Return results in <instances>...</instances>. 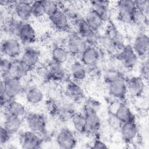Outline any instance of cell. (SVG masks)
I'll use <instances>...</instances> for the list:
<instances>
[{"label": "cell", "mask_w": 149, "mask_h": 149, "mask_svg": "<svg viewBox=\"0 0 149 149\" xmlns=\"http://www.w3.org/2000/svg\"><path fill=\"white\" fill-rule=\"evenodd\" d=\"M100 56L96 47L88 45L80 55V62L86 67H93L98 63Z\"/></svg>", "instance_id": "obj_12"}, {"label": "cell", "mask_w": 149, "mask_h": 149, "mask_svg": "<svg viewBox=\"0 0 149 149\" xmlns=\"http://www.w3.org/2000/svg\"><path fill=\"white\" fill-rule=\"evenodd\" d=\"M136 5L137 9L143 13H144L146 16L148 15V9H149V2L148 1H134Z\"/></svg>", "instance_id": "obj_37"}, {"label": "cell", "mask_w": 149, "mask_h": 149, "mask_svg": "<svg viewBox=\"0 0 149 149\" xmlns=\"http://www.w3.org/2000/svg\"><path fill=\"white\" fill-rule=\"evenodd\" d=\"M98 102L94 100H88L84 105V113L89 112H96V108L98 107Z\"/></svg>", "instance_id": "obj_43"}, {"label": "cell", "mask_w": 149, "mask_h": 149, "mask_svg": "<svg viewBox=\"0 0 149 149\" xmlns=\"http://www.w3.org/2000/svg\"><path fill=\"white\" fill-rule=\"evenodd\" d=\"M140 77L144 80L148 81V76H149V67H148V62L147 60H146L141 64L140 69Z\"/></svg>", "instance_id": "obj_39"}, {"label": "cell", "mask_w": 149, "mask_h": 149, "mask_svg": "<svg viewBox=\"0 0 149 149\" xmlns=\"http://www.w3.org/2000/svg\"><path fill=\"white\" fill-rule=\"evenodd\" d=\"M127 92L134 97L140 95L145 89V81L140 76H133L127 80Z\"/></svg>", "instance_id": "obj_18"}, {"label": "cell", "mask_w": 149, "mask_h": 149, "mask_svg": "<svg viewBox=\"0 0 149 149\" xmlns=\"http://www.w3.org/2000/svg\"><path fill=\"white\" fill-rule=\"evenodd\" d=\"M70 120L74 130L80 134L87 133V122L84 114L74 113Z\"/></svg>", "instance_id": "obj_28"}, {"label": "cell", "mask_w": 149, "mask_h": 149, "mask_svg": "<svg viewBox=\"0 0 149 149\" xmlns=\"http://www.w3.org/2000/svg\"><path fill=\"white\" fill-rule=\"evenodd\" d=\"M69 54L64 47L56 45L53 47L51 51L52 61L62 65L66 62L69 58Z\"/></svg>", "instance_id": "obj_27"}, {"label": "cell", "mask_w": 149, "mask_h": 149, "mask_svg": "<svg viewBox=\"0 0 149 149\" xmlns=\"http://www.w3.org/2000/svg\"><path fill=\"white\" fill-rule=\"evenodd\" d=\"M75 27L76 29V33L83 38L92 30L86 20L83 18H78L75 20Z\"/></svg>", "instance_id": "obj_33"}, {"label": "cell", "mask_w": 149, "mask_h": 149, "mask_svg": "<svg viewBox=\"0 0 149 149\" xmlns=\"http://www.w3.org/2000/svg\"><path fill=\"white\" fill-rule=\"evenodd\" d=\"M22 123V118L5 114L3 126L11 134L16 133L20 129Z\"/></svg>", "instance_id": "obj_26"}, {"label": "cell", "mask_w": 149, "mask_h": 149, "mask_svg": "<svg viewBox=\"0 0 149 149\" xmlns=\"http://www.w3.org/2000/svg\"><path fill=\"white\" fill-rule=\"evenodd\" d=\"M70 72L72 80L77 83L83 80L87 76L86 66L80 61H75L72 63Z\"/></svg>", "instance_id": "obj_22"}, {"label": "cell", "mask_w": 149, "mask_h": 149, "mask_svg": "<svg viewBox=\"0 0 149 149\" xmlns=\"http://www.w3.org/2000/svg\"><path fill=\"white\" fill-rule=\"evenodd\" d=\"M117 9L119 19L127 23H132L134 13L137 10L134 1L121 0L118 2Z\"/></svg>", "instance_id": "obj_3"}, {"label": "cell", "mask_w": 149, "mask_h": 149, "mask_svg": "<svg viewBox=\"0 0 149 149\" xmlns=\"http://www.w3.org/2000/svg\"><path fill=\"white\" fill-rule=\"evenodd\" d=\"M29 72V70L23 64L20 59L17 58L10 60L8 76L20 80Z\"/></svg>", "instance_id": "obj_16"}, {"label": "cell", "mask_w": 149, "mask_h": 149, "mask_svg": "<svg viewBox=\"0 0 149 149\" xmlns=\"http://www.w3.org/2000/svg\"><path fill=\"white\" fill-rule=\"evenodd\" d=\"M87 122V132L96 134L101 127V120L97 112L84 113Z\"/></svg>", "instance_id": "obj_21"}, {"label": "cell", "mask_w": 149, "mask_h": 149, "mask_svg": "<svg viewBox=\"0 0 149 149\" xmlns=\"http://www.w3.org/2000/svg\"><path fill=\"white\" fill-rule=\"evenodd\" d=\"M109 46L116 49L122 50L125 46L124 38L122 35L117 31H114L112 34L109 36Z\"/></svg>", "instance_id": "obj_32"}, {"label": "cell", "mask_w": 149, "mask_h": 149, "mask_svg": "<svg viewBox=\"0 0 149 149\" xmlns=\"http://www.w3.org/2000/svg\"><path fill=\"white\" fill-rule=\"evenodd\" d=\"M26 122L30 130L41 136L46 133V120L43 115L37 113H29L26 115Z\"/></svg>", "instance_id": "obj_4"}, {"label": "cell", "mask_w": 149, "mask_h": 149, "mask_svg": "<svg viewBox=\"0 0 149 149\" xmlns=\"http://www.w3.org/2000/svg\"><path fill=\"white\" fill-rule=\"evenodd\" d=\"M25 97L27 102L30 104L36 105L43 101L44 95L40 88L36 87H31L27 90Z\"/></svg>", "instance_id": "obj_29"}, {"label": "cell", "mask_w": 149, "mask_h": 149, "mask_svg": "<svg viewBox=\"0 0 149 149\" xmlns=\"http://www.w3.org/2000/svg\"><path fill=\"white\" fill-rule=\"evenodd\" d=\"M84 39L77 33L70 34L66 41V49L69 55L73 56H80L87 47Z\"/></svg>", "instance_id": "obj_5"}, {"label": "cell", "mask_w": 149, "mask_h": 149, "mask_svg": "<svg viewBox=\"0 0 149 149\" xmlns=\"http://www.w3.org/2000/svg\"><path fill=\"white\" fill-rule=\"evenodd\" d=\"M20 143L22 148L35 149L41 147L42 143V139L41 135L29 130L21 134Z\"/></svg>", "instance_id": "obj_6"}, {"label": "cell", "mask_w": 149, "mask_h": 149, "mask_svg": "<svg viewBox=\"0 0 149 149\" xmlns=\"http://www.w3.org/2000/svg\"><path fill=\"white\" fill-rule=\"evenodd\" d=\"M39 58L40 53L35 48L29 47L24 49L20 59L30 71L36 66Z\"/></svg>", "instance_id": "obj_15"}, {"label": "cell", "mask_w": 149, "mask_h": 149, "mask_svg": "<svg viewBox=\"0 0 149 149\" xmlns=\"http://www.w3.org/2000/svg\"><path fill=\"white\" fill-rule=\"evenodd\" d=\"M51 80L55 81H62L65 79L66 73L62 65L55 62H50L48 65Z\"/></svg>", "instance_id": "obj_24"}, {"label": "cell", "mask_w": 149, "mask_h": 149, "mask_svg": "<svg viewBox=\"0 0 149 149\" xmlns=\"http://www.w3.org/2000/svg\"><path fill=\"white\" fill-rule=\"evenodd\" d=\"M91 9L99 14L105 22L109 19L110 13L107 1H94L91 2Z\"/></svg>", "instance_id": "obj_30"}, {"label": "cell", "mask_w": 149, "mask_h": 149, "mask_svg": "<svg viewBox=\"0 0 149 149\" xmlns=\"http://www.w3.org/2000/svg\"><path fill=\"white\" fill-rule=\"evenodd\" d=\"M65 94L73 101H77L84 97V92L77 82L72 80L67 81L65 87Z\"/></svg>", "instance_id": "obj_19"}, {"label": "cell", "mask_w": 149, "mask_h": 149, "mask_svg": "<svg viewBox=\"0 0 149 149\" xmlns=\"http://www.w3.org/2000/svg\"><path fill=\"white\" fill-rule=\"evenodd\" d=\"M49 20L52 25L61 31H67L70 29V20L66 13L62 9L49 16Z\"/></svg>", "instance_id": "obj_13"}, {"label": "cell", "mask_w": 149, "mask_h": 149, "mask_svg": "<svg viewBox=\"0 0 149 149\" xmlns=\"http://www.w3.org/2000/svg\"><path fill=\"white\" fill-rule=\"evenodd\" d=\"M11 134L3 126L1 127L0 129V143L1 145L6 144L9 140Z\"/></svg>", "instance_id": "obj_42"}, {"label": "cell", "mask_w": 149, "mask_h": 149, "mask_svg": "<svg viewBox=\"0 0 149 149\" xmlns=\"http://www.w3.org/2000/svg\"><path fill=\"white\" fill-rule=\"evenodd\" d=\"M0 102L1 106L2 108H5L12 99H11L5 92L4 89L2 85H1L0 87Z\"/></svg>", "instance_id": "obj_40"}, {"label": "cell", "mask_w": 149, "mask_h": 149, "mask_svg": "<svg viewBox=\"0 0 149 149\" xmlns=\"http://www.w3.org/2000/svg\"><path fill=\"white\" fill-rule=\"evenodd\" d=\"M31 14L36 18L42 17L45 12L41 1H35L31 2Z\"/></svg>", "instance_id": "obj_35"}, {"label": "cell", "mask_w": 149, "mask_h": 149, "mask_svg": "<svg viewBox=\"0 0 149 149\" xmlns=\"http://www.w3.org/2000/svg\"><path fill=\"white\" fill-rule=\"evenodd\" d=\"M41 1L44 6L45 15H47L48 17L61 9L60 5L56 1L51 0H44Z\"/></svg>", "instance_id": "obj_34"}, {"label": "cell", "mask_w": 149, "mask_h": 149, "mask_svg": "<svg viewBox=\"0 0 149 149\" xmlns=\"http://www.w3.org/2000/svg\"><path fill=\"white\" fill-rule=\"evenodd\" d=\"M132 48L139 58H144L147 56L149 49V38L145 33L139 34L135 38Z\"/></svg>", "instance_id": "obj_10"}, {"label": "cell", "mask_w": 149, "mask_h": 149, "mask_svg": "<svg viewBox=\"0 0 149 149\" xmlns=\"http://www.w3.org/2000/svg\"><path fill=\"white\" fill-rule=\"evenodd\" d=\"M108 92L115 98L119 100L125 99L127 93L126 80L120 76L112 77L109 81Z\"/></svg>", "instance_id": "obj_2"}, {"label": "cell", "mask_w": 149, "mask_h": 149, "mask_svg": "<svg viewBox=\"0 0 149 149\" xmlns=\"http://www.w3.org/2000/svg\"><path fill=\"white\" fill-rule=\"evenodd\" d=\"M113 114L121 123L134 122L135 117L134 114L130 108L125 103H119Z\"/></svg>", "instance_id": "obj_20"}, {"label": "cell", "mask_w": 149, "mask_h": 149, "mask_svg": "<svg viewBox=\"0 0 149 149\" xmlns=\"http://www.w3.org/2000/svg\"><path fill=\"white\" fill-rule=\"evenodd\" d=\"M1 50L6 58L11 59H17L22 52L21 42L15 37L5 39L1 43Z\"/></svg>", "instance_id": "obj_1"}, {"label": "cell", "mask_w": 149, "mask_h": 149, "mask_svg": "<svg viewBox=\"0 0 149 149\" xmlns=\"http://www.w3.org/2000/svg\"><path fill=\"white\" fill-rule=\"evenodd\" d=\"M1 85L2 86L6 94L12 100L18 95L22 90L20 80L9 76L2 78Z\"/></svg>", "instance_id": "obj_8"}, {"label": "cell", "mask_w": 149, "mask_h": 149, "mask_svg": "<svg viewBox=\"0 0 149 149\" xmlns=\"http://www.w3.org/2000/svg\"><path fill=\"white\" fill-rule=\"evenodd\" d=\"M4 108L5 114L19 118H22L26 115V109L24 105L15 100H11Z\"/></svg>", "instance_id": "obj_23"}, {"label": "cell", "mask_w": 149, "mask_h": 149, "mask_svg": "<svg viewBox=\"0 0 149 149\" xmlns=\"http://www.w3.org/2000/svg\"><path fill=\"white\" fill-rule=\"evenodd\" d=\"M91 148H95V149H98V148L104 149V148H107L108 146L104 141H102L99 139H97L93 143Z\"/></svg>", "instance_id": "obj_44"}, {"label": "cell", "mask_w": 149, "mask_h": 149, "mask_svg": "<svg viewBox=\"0 0 149 149\" xmlns=\"http://www.w3.org/2000/svg\"><path fill=\"white\" fill-rule=\"evenodd\" d=\"M100 37L98 36L97 31L92 30L83 38L86 42L87 45L96 47L99 43Z\"/></svg>", "instance_id": "obj_36"}, {"label": "cell", "mask_w": 149, "mask_h": 149, "mask_svg": "<svg viewBox=\"0 0 149 149\" xmlns=\"http://www.w3.org/2000/svg\"><path fill=\"white\" fill-rule=\"evenodd\" d=\"M84 19L91 29L95 31L100 30L105 22L101 16L92 9L87 13Z\"/></svg>", "instance_id": "obj_25"}, {"label": "cell", "mask_w": 149, "mask_h": 149, "mask_svg": "<svg viewBox=\"0 0 149 149\" xmlns=\"http://www.w3.org/2000/svg\"><path fill=\"white\" fill-rule=\"evenodd\" d=\"M56 140L59 147L63 149H72L77 144V140L73 133L67 128H63L59 132Z\"/></svg>", "instance_id": "obj_9"}, {"label": "cell", "mask_w": 149, "mask_h": 149, "mask_svg": "<svg viewBox=\"0 0 149 149\" xmlns=\"http://www.w3.org/2000/svg\"><path fill=\"white\" fill-rule=\"evenodd\" d=\"M21 42L30 44L36 40V33L33 27L27 22H22L19 27L17 35Z\"/></svg>", "instance_id": "obj_11"}, {"label": "cell", "mask_w": 149, "mask_h": 149, "mask_svg": "<svg viewBox=\"0 0 149 149\" xmlns=\"http://www.w3.org/2000/svg\"><path fill=\"white\" fill-rule=\"evenodd\" d=\"M10 60L8 58H1V72L2 77H5L8 76V72L9 69Z\"/></svg>", "instance_id": "obj_38"}, {"label": "cell", "mask_w": 149, "mask_h": 149, "mask_svg": "<svg viewBox=\"0 0 149 149\" xmlns=\"http://www.w3.org/2000/svg\"><path fill=\"white\" fill-rule=\"evenodd\" d=\"M120 130L122 139L126 143L133 142L139 134L138 127L134 122L122 123L120 126Z\"/></svg>", "instance_id": "obj_14"}, {"label": "cell", "mask_w": 149, "mask_h": 149, "mask_svg": "<svg viewBox=\"0 0 149 149\" xmlns=\"http://www.w3.org/2000/svg\"><path fill=\"white\" fill-rule=\"evenodd\" d=\"M37 73L40 77L45 80H51L50 79V74L49 69L47 66H40L37 69Z\"/></svg>", "instance_id": "obj_41"}, {"label": "cell", "mask_w": 149, "mask_h": 149, "mask_svg": "<svg viewBox=\"0 0 149 149\" xmlns=\"http://www.w3.org/2000/svg\"><path fill=\"white\" fill-rule=\"evenodd\" d=\"M118 56L122 66L128 69L134 68L138 62L139 57L130 45H125Z\"/></svg>", "instance_id": "obj_7"}, {"label": "cell", "mask_w": 149, "mask_h": 149, "mask_svg": "<svg viewBox=\"0 0 149 149\" xmlns=\"http://www.w3.org/2000/svg\"><path fill=\"white\" fill-rule=\"evenodd\" d=\"M74 113L73 106L70 104L66 103L58 106L55 113L58 115L60 119L66 121L70 119Z\"/></svg>", "instance_id": "obj_31"}, {"label": "cell", "mask_w": 149, "mask_h": 149, "mask_svg": "<svg viewBox=\"0 0 149 149\" xmlns=\"http://www.w3.org/2000/svg\"><path fill=\"white\" fill-rule=\"evenodd\" d=\"M31 2L18 1L14 4L13 9L15 15L19 20L26 22L32 16Z\"/></svg>", "instance_id": "obj_17"}]
</instances>
